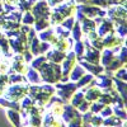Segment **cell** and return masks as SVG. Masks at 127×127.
Wrapping results in <instances>:
<instances>
[{"label": "cell", "mask_w": 127, "mask_h": 127, "mask_svg": "<svg viewBox=\"0 0 127 127\" xmlns=\"http://www.w3.org/2000/svg\"><path fill=\"white\" fill-rule=\"evenodd\" d=\"M41 80L47 81V83H56L60 81L61 78V67L55 62H43L42 66L38 69Z\"/></svg>", "instance_id": "1"}, {"label": "cell", "mask_w": 127, "mask_h": 127, "mask_svg": "<svg viewBox=\"0 0 127 127\" xmlns=\"http://www.w3.org/2000/svg\"><path fill=\"white\" fill-rule=\"evenodd\" d=\"M76 9L74 1H69V3H61L59 4V6H56L54 9V12L50 13V17H51V20H52V24H59L61 23L64 19L66 17L71 15L72 12Z\"/></svg>", "instance_id": "2"}, {"label": "cell", "mask_w": 127, "mask_h": 127, "mask_svg": "<svg viewBox=\"0 0 127 127\" xmlns=\"http://www.w3.org/2000/svg\"><path fill=\"white\" fill-rule=\"evenodd\" d=\"M4 92L5 93H3V95H4L5 99L13 100V102H18V100H20L23 97L27 95L28 87L27 85H22V83H20V84H13L12 87H9Z\"/></svg>", "instance_id": "3"}, {"label": "cell", "mask_w": 127, "mask_h": 127, "mask_svg": "<svg viewBox=\"0 0 127 127\" xmlns=\"http://www.w3.org/2000/svg\"><path fill=\"white\" fill-rule=\"evenodd\" d=\"M56 88L59 89V92H57L59 98H60L64 103H66V102L72 97L74 92L78 89L76 84L67 83V81H66V83H64V84H56Z\"/></svg>", "instance_id": "4"}, {"label": "cell", "mask_w": 127, "mask_h": 127, "mask_svg": "<svg viewBox=\"0 0 127 127\" xmlns=\"http://www.w3.org/2000/svg\"><path fill=\"white\" fill-rule=\"evenodd\" d=\"M108 18L114 23H126V9L125 6L114 5L109 8L108 12H105Z\"/></svg>", "instance_id": "5"}, {"label": "cell", "mask_w": 127, "mask_h": 127, "mask_svg": "<svg viewBox=\"0 0 127 127\" xmlns=\"http://www.w3.org/2000/svg\"><path fill=\"white\" fill-rule=\"evenodd\" d=\"M33 17L34 20H39V19H47L50 17V9H48V4L46 1H39L33 6Z\"/></svg>", "instance_id": "6"}, {"label": "cell", "mask_w": 127, "mask_h": 127, "mask_svg": "<svg viewBox=\"0 0 127 127\" xmlns=\"http://www.w3.org/2000/svg\"><path fill=\"white\" fill-rule=\"evenodd\" d=\"M64 65H62V70H61V76H69V72L71 71V69L76 65V55L75 52L71 51L65 56V59L62 60Z\"/></svg>", "instance_id": "7"}, {"label": "cell", "mask_w": 127, "mask_h": 127, "mask_svg": "<svg viewBox=\"0 0 127 127\" xmlns=\"http://www.w3.org/2000/svg\"><path fill=\"white\" fill-rule=\"evenodd\" d=\"M87 43V42H85ZM85 52V56H84V61L87 62H90V64H98L99 62V59H100V52L99 50L94 48L93 46H90L89 43H87V51ZM83 60V59H80Z\"/></svg>", "instance_id": "8"}, {"label": "cell", "mask_w": 127, "mask_h": 127, "mask_svg": "<svg viewBox=\"0 0 127 127\" xmlns=\"http://www.w3.org/2000/svg\"><path fill=\"white\" fill-rule=\"evenodd\" d=\"M98 26V36L99 37H105L111 33H114V28H113V22L111 19H103Z\"/></svg>", "instance_id": "9"}, {"label": "cell", "mask_w": 127, "mask_h": 127, "mask_svg": "<svg viewBox=\"0 0 127 127\" xmlns=\"http://www.w3.org/2000/svg\"><path fill=\"white\" fill-rule=\"evenodd\" d=\"M65 56H66V52L60 51V50H57V48H55V50H50L47 54L45 55L46 59H48L51 62H55V64L62 62V60L65 59Z\"/></svg>", "instance_id": "10"}, {"label": "cell", "mask_w": 127, "mask_h": 127, "mask_svg": "<svg viewBox=\"0 0 127 127\" xmlns=\"http://www.w3.org/2000/svg\"><path fill=\"white\" fill-rule=\"evenodd\" d=\"M61 117H64V122H70L75 117H80V114L74 105H66V107H64V112Z\"/></svg>", "instance_id": "11"}, {"label": "cell", "mask_w": 127, "mask_h": 127, "mask_svg": "<svg viewBox=\"0 0 127 127\" xmlns=\"http://www.w3.org/2000/svg\"><path fill=\"white\" fill-rule=\"evenodd\" d=\"M80 65L84 69H87V71H89L93 76H97V75H99L102 71H104L103 66H98L97 64H90V62H87L84 60H80Z\"/></svg>", "instance_id": "12"}, {"label": "cell", "mask_w": 127, "mask_h": 127, "mask_svg": "<svg viewBox=\"0 0 127 127\" xmlns=\"http://www.w3.org/2000/svg\"><path fill=\"white\" fill-rule=\"evenodd\" d=\"M71 70L72 71L69 72V80H71V81H78L84 75V74H85V69H84L80 64H79V65H75Z\"/></svg>", "instance_id": "13"}, {"label": "cell", "mask_w": 127, "mask_h": 127, "mask_svg": "<svg viewBox=\"0 0 127 127\" xmlns=\"http://www.w3.org/2000/svg\"><path fill=\"white\" fill-rule=\"evenodd\" d=\"M104 126H109V127H125V121L118 118L117 116H109V117H105V120L103 121Z\"/></svg>", "instance_id": "14"}, {"label": "cell", "mask_w": 127, "mask_h": 127, "mask_svg": "<svg viewBox=\"0 0 127 127\" xmlns=\"http://www.w3.org/2000/svg\"><path fill=\"white\" fill-rule=\"evenodd\" d=\"M6 116L9 117V120L12 121V123L15 126V127H22V117H20V113H19V111H17V109H8L6 111Z\"/></svg>", "instance_id": "15"}, {"label": "cell", "mask_w": 127, "mask_h": 127, "mask_svg": "<svg viewBox=\"0 0 127 127\" xmlns=\"http://www.w3.org/2000/svg\"><path fill=\"white\" fill-rule=\"evenodd\" d=\"M100 94H102V92L99 88H89L87 92H84V98L92 103L94 100H97L100 97Z\"/></svg>", "instance_id": "16"}, {"label": "cell", "mask_w": 127, "mask_h": 127, "mask_svg": "<svg viewBox=\"0 0 127 127\" xmlns=\"http://www.w3.org/2000/svg\"><path fill=\"white\" fill-rule=\"evenodd\" d=\"M27 75H26V80L28 83L32 84H38L41 81V76H39V72L36 71V69L33 67H27Z\"/></svg>", "instance_id": "17"}, {"label": "cell", "mask_w": 127, "mask_h": 127, "mask_svg": "<svg viewBox=\"0 0 127 127\" xmlns=\"http://www.w3.org/2000/svg\"><path fill=\"white\" fill-rule=\"evenodd\" d=\"M113 59H114V52L112 50H105V51H103V54L100 55L99 61H102V65L105 67Z\"/></svg>", "instance_id": "18"}, {"label": "cell", "mask_w": 127, "mask_h": 127, "mask_svg": "<svg viewBox=\"0 0 127 127\" xmlns=\"http://www.w3.org/2000/svg\"><path fill=\"white\" fill-rule=\"evenodd\" d=\"M26 81V76L23 74H12L8 76V83L10 84H20Z\"/></svg>", "instance_id": "19"}, {"label": "cell", "mask_w": 127, "mask_h": 127, "mask_svg": "<svg viewBox=\"0 0 127 127\" xmlns=\"http://www.w3.org/2000/svg\"><path fill=\"white\" fill-rule=\"evenodd\" d=\"M114 85L117 87V92L118 95H121V98L125 100V90H126V81H122L120 79H114Z\"/></svg>", "instance_id": "20"}, {"label": "cell", "mask_w": 127, "mask_h": 127, "mask_svg": "<svg viewBox=\"0 0 127 127\" xmlns=\"http://www.w3.org/2000/svg\"><path fill=\"white\" fill-rule=\"evenodd\" d=\"M54 32H55V34H56L57 38H66V37L70 36V31L66 29V28H64L62 26H57L54 29Z\"/></svg>", "instance_id": "21"}, {"label": "cell", "mask_w": 127, "mask_h": 127, "mask_svg": "<svg viewBox=\"0 0 127 127\" xmlns=\"http://www.w3.org/2000/svg\"><path fill=\"white\" fill-rule=\"evenodd\" d=\"M83 100H84V92H78L76 94H72V97H71V105L78 107Z\"/></svg>", "instance_id": "22"}, {"label": "cell", "mask_w": 127, "mask_h": 127, "mask_svg": "<svg viewBox=\"0 0 127 127\" xmlns=\"http://www.w3.org/2000/svg\"><path fill=\"white\" fill-rule=\"evenodd\" d=\"M81 34H83V32H81V28H80V23L79 22L74 23V26H72V38L75 41H80Z\"/></svg>", "instance_id": "23"}, {"label": "cell", "mask_w": 127, "mask_h": 127, "mask_svg": "<svg viewBox=\"0 0 127 127\" xmlns=\"http://www.w3.org/2000/svg\"><path fill=\"white\" fill-rule=\"evenodd\" d=\"M47 27H50V22H48V19H39V20H36L34 31H36V32H41V31L46 29Z\"/></svg>", "instance_id": "24"}, {"label": "cell", "mask_w": 127, "mask_h": 127, "mask_svg": "<svg viewBox=\"0 0 127 127\" xmlns=\"http://www.w3.org/2000/svg\"><path fill=\"white\" fill-rule=\"evenodd\" d=\"M92 80H93V75H92V74H88V75L84 74V75L79 79V83H76V87L78 88H83L84 85H87V84H90Z\"/></svg>", "instance_id": "25"}, {"label": "cell", "mask_w": 127, "mask_h": 127, "mask_svg": "<svg viewBox=\"0 0 127 127\" xmlns=\"http://www.w3.org/2000/svg\"><path fill=\"white\" fill-rule=\"evenodd\" d=\"M103 125V117L102 116H92V120L89 122L90 127H100Z\"/></svg>", "instance_id": "26"}, {"label": "cell", "mask_w": 127, "mask_h": 127, "mask_svg": "<svg viewBox=\"0 0 127 127\" xmlns=\"http://www.w3.org/2000/svg\"><path fill=\"white\" fill-rule=\"evenodd\" d=\"M46 61V57L45 56H38L37 59H34V60H32L31 62V66L33 67V69H36V70H38L41 66H42V64H43Z\"/></svg>", "instance_id": "27"}, {"label": "cell", "mask_w": 127, "mask_h": 127, "mask_svg": "<svg viewBox=\"0 0 127 127\" xmlns=\"http://www.w3.org/2000/svg\"><path fill=\"white\" fill-rule=\"evenodd\" d=\"M84 43L83 42H80V41H76V43H75V46H74V52H75V55L76 56H79V57H81L83 56V54H84Z\"/></svg>", "instance_id": "28"}, {"label": "cell", "mask_w": 127, "mask_h": 127, "mask_svg": "<svg viewBox=\"0 0 127 127\" xmlns=\"http://www.w3.org/2000/svg\"><path fill=\"white\" fill-rule=\"evenodd\" d=\"M22 20H23V23H24V24H27V26H32V24L34 23V17H33V14H32V13L26 12V14L23 15Z\"/></svg>", "instance_id": "29"}, {"label": "cell", "mask_w": 127, "mask_h": 127, "mask_svg": "<svg viewBox=\"0 0 127 127\" xmlns=\"http://www.w3.org/2000/svg\"><path fill=\"white\" fill-rule=\"evenodd\" d=\"M100 113V116H102V117H109V116H112L113 114V109H112V107H111V105L108 104V105H104V107L102 108V111L99 112Z\"/></svg>", "instance_id": "30"}, {"label": "cell", "mask_w": 127, "mask_h": 127, "mask_svg": "<svg viewBox=\"0 0 127 127\" xmlns=\"http://www.w3.org/2000/svg\"><path fill=\"white\" fill-rule=\"evenodd\" d=\"M74 23H75V20H74V18L72 17H70V18H65V19H64L62 20V22H61V24L60 26H62L64 28H66V29H71L72 28V26H74Z\"/></svg>", "instance_id": "31"}, {"label": "cell", "mask_w": 127, "mask_h": 127, "mask_svg": "<svg viewBox=\"0 0 127 127\" xmlns=\"http://www.w3.org/2000/svg\"><path fill=\"white\" fill-rule=\"evenodd\" d=\"M6 84H8V76L4 75V74H0V95L3 94Z\"/></svg>", "instance_id": "32"}, {"label": "cell", "mask_w": 127, "mask_h": 127, "mask_svg": "<svg viewBox=\"0 0 127 127\" xmlns=\"http://www.w3.org/2000/svg\"><path fill=\"white\" fill-rule=\"evenodd\" d=\"M116 79H121L122 81H126V80H127V76H126V69H123V67L118 69V71L116 72Z\"/></svg>", "instance_id": "33"}, {"label": "cell", "mask_w": 127, "mask_h": 127, "mask_svg": "<svg viewBox=\"0 0 127 127\" xmlns=\"http://www.w3.org/2000/svg\"><path fill=\"white\" fill-rule=\"evenodd\" d=\"M89 107H90V102H88V100H83L79 105H78V109L80 111V112H87L88 109H89Z\"/></svg>", "instance_id": "34"}, {"label": "cell", "mask_w": 127, "mask_h": 127, "mask_svg": "<svg viewBox=\"0 0 127 127\" xmlns=\"http://www.w3.org/2000/svg\"><path fill=\"white\" fill-rule=\"evenodd\" d=\"M67 123H69V127H83V123H81L80 117H75L74 120H71Z\"/></svg>", "instance_id": "35"}, {"label": "cell", "mask_w": 127, "mask_h": 127, "mask_svg": "<svg viewBox=\"0 0 127 127\" xmlns=\"http://www.w3.org/2000/svg\"><path fill=\"white\" fill-rule=\"evenodd\" d=\"M64 1H65V0H48L47 4H48V6H55V5H59Z\"/></svg>", "instance_id": "36"}, {"label": "cell", "mask_w": 127, "mask_h": 127, "mask_svg": "<svg viewBox=\"0 0 127 127\" xmlns=\"http://www.w3.org/2000/svg\"><path fill=\"white\" fill-rule=\"evenodd\" d=\"M4 3L6 6H14L15 4H18V0H4Z\"/></svg>", "instance_id": "37"}, {"label": "cell", "mask_w": 127, "mask_h": 127, "mask_svg": "<svg viewBox=\"0 0 127 127\" xmlns=\"http://www.w3.org/2000/svg\"><path fill=\"white\" fill-rule=\"evenodd\" d=\"M20 29H22V33H28V32H29V27L28 26H22Z\"/></svg>", "instance_id": "38"}, {"label": "cell", "mask_w": 127, "mask_h": 127, "mask_svg": "<svg viewBox=\"0 0 127 127\" xmlns=\"http://www.w3.org/2000/svg\"><path fill=\"white\" fill-rule=\"evenodd\" d=\"M26 127H34V126H31V125H28V126H26Z\"/></svg>", "instance_id": "39"}, {"label": "cell", "mask_w": 127, "mask_h": 127, "mask_svg": "<svg viewBox=\"0 0 127 127\" xmlns=\"http://www.w3.org/2000/svg\"><path fill=\"white\" fill-rule=\"evenodd\" d=\"M1 36H3V34H1V32H0V37H1Z\"/></svg>", "instance_id": "40"}, {"label": "cell", "mask_w": 127, "mask_h": 127, "mask_svg": "<svg viewBox=\"0 0 127 127\" xmlns=\"http://www.w3.org/2000/svg\"><path fill=\"white\" fill-rule=\"evenodd\" d=\"M104 127H109V126H104Z\"/></svg>", "instance_id": "41"}]
</instances>
